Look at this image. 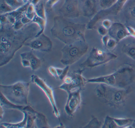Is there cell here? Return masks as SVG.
Masks as SVG:
<instances>
[{
	"label": "cell",
	"instance_id": "1",
	"mask_svg": "<svg viewBox=\"0 0 135 128\" xmlns=\"http://www.w3.org/2000/svg\"><path fill=\"white\" fill-rule=\"evenodd\" d=\"M40 31L37 24L31 22L16 30L10 23L1 24L0 67L8 64L26 42L36 37Z\"/></svg>",
	"mask_w": 135,
	"mask_h": 128
},
{
	"label": "cell",
	"instance_id": "2",
	"mask_svg": "<svg viewBox=\"0 0 135 128\" xmlns=\"http://www.w3.org/2000/svg\"><path fill=\"white\" fill-rule=\"evenodd\" d=\"M53 20V25L50 29L51 35L65 45L86 40V24L73 22L61 15L54 16Z\"/></svg>",
	"mask_w": 135,
	"mask_h": 128
},
{
	"label": "cell",
	"instance_id": "3",
	"mask_svg": "<svg viewBox=\"0 0 135 128\" xmlns=\"http://www.w3.org/2000/svg\"><path fill=\"white\" fill-rule=\"evenodd\" d=\"M135 78V69L131 65L125 64L111 74L86 79V83L105 84L115 87L126 88L133 82Z\"/></svg>",
	"mask_w": 135,
	"mask_h": 128
},
{
	"label": "cell",
	"instance_id": "4",
	"mask_svg": "<svg viewBox=\"0 0 135 128\" xmlns=\"http://www.w3.org/2000/svg\"><path fill=\"white\" fill-rule=\"evenodd\" d=\"M129 88L115 87L99 83L95 89L96 96L100 101L114 108H119L127 99L130 93Z\"/></svg>",
	"mask_w": 135,
	"mask_h": 128
},
{
	"label": "cell",
	"instance_id": "5",
	"mask_svg": "<svg viewBox=\"0 0 135 128\" xmlns=\"http://www.w3.org/2000/svg\"><path fill=\"white\" fill-rule=\"evenodd\" d=\"M30 83L18 81L9 85L0 84V91L10 102L16 105H29Z\"/></svg>",
	"mask_w": 135,
	"mask_h": 128
},
{
	"label": "cell",
	"instance_id": "6",
	"mask_svg": "<svg viewBox=\"0 0 135 128\" xmlns=\"http://www.w3.org/2000/svg\"><path fill=\"white\" fill-rule=\"evenodd\" d=\"M88 49L89 46L86 40H79L71 44L65 45L61 50V63L66 66L73 64L86 53Z\"/></svg>",
	"mask_w": 135,
	"mask_h": 128
},
{
	"label": "cell",
	"instance_id": "7",
	"mask_svg": "<svg viewBox=\"0 0 135 128\" xmlns=\"http://www.w3.org/2000/svg\"><path fill=\"white\" fill-rule=\"evenodd\" d=\"M117 57V56L114 54L93 47L88 57L80 64V66L84 69L85 68H94L107 64Z\"/></svg>",
	"mask_w": 135,
	"mask_h": 128
},
{
	"label": "cell",
	"instance_id": "8",
	"mask_svg": "<svg viewBox=\"0 0 135 128\" xmlns=\"http://www.w3.org/2000/svg\"><path fill=\"white\" fill-rule=\"evenodd\" d=\"M84 69L74 71L69 75H67L61 85L57 88L66 92L67 93L77 90H82L86 83V79L83 75Z\"/></svg>",
	"mask_w": 135,
	"mask_h": 128
},
{
	"label": "cell",
	"instance_id": "9",
	"mask_svg": "<svg viewBox=\"0 0 135 128\" xmlns=\"http://www.w3.org/2000/svg\"><path fill=\"white\" fill-rule=\"evenodd\" d=\"M128 0H117L113 6L97 12L86 25L88 30H92L96 26L97 23L102 19L109 15H117L119 14Z\"/></svg>",
	"mask_w": 135,
	"mask_h": 128
},
{
	"label": "cell",
	"instance_id": "10",
	"mask_svg": "<svg viewBox=\"0 0 135 128\" xmlns=\"http://www.w3.org/2000/svg\"><path fill=\"white\" fill-rule=\"evenodd\" d=\"M31 80L32 83L37 85L44 92L52 106L54 114L60 120V113L57 106L53 88L49 86L43 79L37 75H31Z\"/></svg>",
	"mask_w": 135,
	"mask_h": 128
},
{
	"label": "cell",
	"instance_id": "11",
	"mask_svg": "<svg viewBox=\"0 0 135 128\" xmlns=\"http://www.w3.org/2000/svg\"><path fill=\"white\" fill-rule=\"evenodd\" d=\"M52 42L50 39L44 33L37 37L27 41L24 46H28L32 50L49 53L52 51Z\"/></svg>",
	"mask_w": 135,
	"mask_h": 128
},
{
	"label": "cell",
	"instance_id": "12",
	"mask_svg": "<svg viewBox=\"0 0 135 128\" xmlns=\"http://www.w3.org/2000/svg\"><path fill=\"white\" fill-rule=\"evenodd\" d=\"M60 15L68 18H76L81 13L78 0H65L64 4L59 9Z\"/></svg>",
	"mask_w": 135,
	"mask_h": 128
},
{
	"label": "cell",
	"instance_id": "13",
	"mask_svg": "<svg viewBox=\"0 0 135 128\" xmlns=\"http://www.w3.org/2000/svg\"><path fill=\"white\" fill-rule=\"evenodd\" d=\"M81 90H77L68 93V98L64 110L69 116H72L79 109L81 103Z\"/></svg>",
	"mask_w": 135,
	"mask_h": 128
},
{
	"label": "cell",
	"instance_id": "14",
	"mask_svg": "<svg viewBox=\"0 0 135 128\" xmlns=\"http://www.w3.org/2000/svg\"><path fill=\"white\" fill-rule=\"evenodd\" d=\"M21 62L24 68H30L33 71L39 69L42 64V60L35 56L33 50L20 54Z\"/></svg>",
	"mask_w": 135,
	"mask_h": 128
},
{
	"label": "cell",
	"instance_id": "15",
	"mask_svg": "<svg viewBox=\"0 0 135 128\" xmlns=\"http://www.w3.org/2000/svg\"><path fill=\"white\" fill-rule=\"evenodd\" d=\"M108 35L118 42L130 36L126 26L124 24L120 23L113 22L108 30Z\"/></svg>",
	"mask_w": 135,
	"mask_h": 128
},
{
	"label": "cell",
	"instance_id": "16",
	"mask_svg": "<svg viewBox=\"0 0 135 128\" xmlns=\"http://www.w3.org/2000/svg\"><path fill=\"white\" fill-rule=\"evenodd\" d=\"M123 8L125 22L135 29V0H128Z\"/></svg>",
	"mask_w": 135,
	"mask_h": 128
},
{
	"label": "cell",
	"instance_id": "17",
	"mask_svg": "<svg viewBox=\"0 0 135 128\" xmlns=\"http://www.w3.org/2000/svg\"><path fill=\"white\" fill-rule=\"evenodd\" d=\"M97 3L95 0H84L81 12L84 17L90 18L97 12Z\"/></svg>",
	"mask_w": 135,
	"mask_h": 128
},
{
	"label": "cell",
	"instance_id": "18",
	"mask_svg": "<svg viewBox=\"0 0 135 128\" xmlns=\"http://www.w3.org/2000/svg\"><path fill=\"white\" fill-rule=\"evenodd\" d=\"M69 69V65H67L64 68L50 66L49 68V71L50 73L56 79L63 80L65 77L68 75Z\"/></svg>",
	"mask_w": 135,
	"mask_h": 128
},
{
	"label": "cell",
	"instance_id": "19",
	"mask_svg": "<svg viewBox=\"0 0 135 128\" xmlns=\"http://www.w3.org/2000/svg\"><path fill=\"white\" fill-rule=\"evenodd\" d=\"M28 111L24 110L22 111L24 115V117L22 121L18 123H12L4 122L1 124V127L5 128H26L27 124Z\"/></svg>",
	"mask_w": 135,
	"mask_h": 128
},
{
	"label": "cell",
	"instance_id": "20",
	"mask_svg": "<svg viewBox=\"0 0 135 128\" xmlns=\"http://www.w3.org/2000/svg\"><path fill=\"white\" fill-rule=\"evenodd\" d=\"M121 50L123 53L135 61V43L125 44Z\"/></svg>",
	"mask_w": 135,
	"mask_h": 128
},
{
	"label": "cell",
	"instance_id": "21",
	"mask_svg": "<svg viewBox=\"0 0 135 128\" xmlns=\"http://www.w3.org/2000/svg\"><path fill=\"white\" fill-rule=\"evenodd\" d=\"M102 42L105 48L109 50L114 49L118 43L115 39L110 37L108 35L103 36Z\"/></svg>",
	"mask_w": 135,
	"mask_h": 128
},
{
	"label": "cell",
	"instance_id": "22",
	"mask_svg": "<svg viewBox=\"0 0 135 128\" xmlns=\"http://www.w3.org/2000/svg\"><path fill=\"white\" fill-rule=\"evenodd\" d=\"M31 22L37 24L40 28V31L38 33L36 37H37L43 33L45 31L46 26V20L44 19L39 17L36 14H35V16L34 17Z\"/></svg>",
	"mask_w": 135,
	"mask_h": 128
},
{
	"label": "cell",
	"instance_id": "23",
	"mask_svg": "<svg viewBox=\"0 0 135 128\" xmlns=\"http://www.w3.org/2000/svg\"><path fill=\"white\" fill-rule=\"evenodd\" d=\"M113 118L118 127H123L124 128H129L133 121V120L130 118Z\"/></svg>",
	"mask_w": 135,
	"mask_h": 128
},
{
	"label": "cell",
	"instance_id": "24",
	"mask_svg": "<svg viewBox=\"0 0 135 128\" xmlns=\"http://www.w3.org/2000/svg\"><path fill=\"white\" fill-rule=\"evenodd\" d=\"M35 13L38 16L46 20L45 8L43 3L40 2L35 6Z\"/></svg>",
	"mask_w": 135,
	"mask_h": 128
},
{
	"label": "cell",
	"instance_id": "25",
	"mask_svg": "<svg viewBox=\"0 0 135 128\" xmlns=\"http://www.w3.org/2000/svg\"><path fill=\"white\" fill-rule=\"evenodd\" d=\"M118 127L114 120L113 118L109 116H106L105 118L102 128H116Z\"/></svg>",
	"mask_w": 135,
	"mask_h": 128
},
{
	"label": "cell",
	"instance_id": "26",
	"mask_svg": "<svg viewBox=\"0 0 135 128\" xmlns=\"http://www.w3.org/2000/svg\"><path fill=\"white\" fill-rule=\"evenodd\" d=\"M14 9L8 5L4 0H1L0 5V14L4 15L11 12L14 11Z\"/></svg>",
	"mask_w": 135,
	"mask_h": 128
},
{
	"label": "cell",
	"instance_id": "27",
	"mask_svg": "<svg viewBox=\"0 0 135 128\" xmlns=\"http://www.w3.org/2000/svg\"><path fill=\"white\" fill-rule=\"evenodd\" d=\"M101 122L99 121L97 117L92 115L91 121L83 128H99L101 127Z\"/></svg>",
	"mask_w": 135,
	"mask_h": 128
},
{
	"label": "cell",
	"instance_id": "28",
	"mask_svg": "<svg viewBox=\"0 0 135 128\" xmlns=\"http://www.w3.org/2000/svg\"><path fill=\"white\" fill-rule=\"evenodd\" d=\"M35 14L36 13H35V6L31 3H30L26 12L25 13V15L27 18L32 21L34 17L35 16Z\"/></svg>",
	"mask_w": 135,
	"mask_h": 128
},
{
	"label": "cell",
	"instance_id": "29",
	"mask_svg": "<svg viewBox=\"0 0 135 128\" xmlns=\"http://www.w3.org/2000/svg\"><path fill=\"white\" fill-rule=\"evenodd\" d=\"M117 0H99L100 6L103 9L110 7L114 4Z\"/></svg>",
	"mask_w": 135,
	"mask_h": 128
},
{
	"label": "cell",
	"instance_id": "30",
	"mask_svg": "<svg viewBox=\"0 0 135 128\" xmlns=\"http://www.w3.org/2000/svg\"><path fill=\"white\" fill-rule=\"evenodd\" d=\"M8 5L14 10L17 9L23 5V3L20 2L18 0H4Z\"/></svg>",
	"mask_w": 135,
	"mask_h": 128
},
{
	"label": "cell",
	"instance_id": "31",
	"mask_svg": "<svg viewBox=\"0 0 135 128\" xmlns=\"http://www.w3.org/2000/svg\"><path fill=\"white\" fill-rule=\"evenodd\" d=\"M97 31H98V34L100 35H102V36L107 35L108 34V30L104 27L102 25L98 27Z\"/></svg>",
	"mask_w": 135,
	"mask_h": 128
},
{
	"label": "cell",
	"instance_id": "32",
	"mask_svg": "<svg viewBox=\"0 0 135 128\" xmlns=\"http://www.w3.org/2000/svg\"><path fill=\"white\" fill-rule=\"evenodd\" d=\"M60 0H48L46 3V7L48 9H51L59 2Z\"/></svg>",
	"mask_w": 135,
	"mask_h": 128
},
{
	"label": "cell",
	"instance_id": "33",
	"mask_svg": "<svg viewBox=\"0 0 135 128\" xmlns=\"http://www.w3.org/2000/svg\"><path fill=\"white\" fill-rule=\"evenodd\" d=\"M25 25L22 23L21 20H17L15 23L12 25L13 28L16 30H18L23 28Z\"/></svg>",
	"mask_w": 135,
	"mask_h": 128
},
{
	"label": "cell",
	"instance_id": "34",
	"mask_svg": "<svg viewBox=\"0 0 135 128\" xmlns=\"http://www.w3.org/2000/svg\"><path fill=\"white\" fill-rule=\"evenodd\" d=\"M113 22H112L111 20H109L105 19L103 21L102 25L105 28L109 30V29L110 28V27L112 26Z\"/></svg>",
	"mask_w": 135,
	"mask_h": 128
},
{
	"label": "cell",
	"instance_id": "35",
	"mask_svg": "<svg viewBox=\"0 0 135 128\" xmlns=\"http://www.w3.org/2000/svg\"><path fill=\"white\" fill-rule=\"evenodd\" d=\"M126 26L128 32L129 33L130 36L135 38V29L129 26Z\"/></svg>",
	"mask_w": 135,
	"mask_h": 128
},
{
	"label": "cell",
	"instance_id": "36",
	"mask_svg": "<svg viewBox=\"0 0 135 128\" xmlns=\"http://www.w3.org/2000/svg\"><path fill=\"white\" fill-rule=\"evenodd\" d=\"M6 23H9L7 16L5 15H1V24Z\"/></svg>",
	"mask_w": 135,
	"mask_h": 128
},
{
	"label": "cell",
	"instance_id": "37",
	"mask_svg": "<svg viewBox=\"0 0 135 128\" xmlns=\"http://www.w3.org/2000/svg\"><path fill=\"white\" fill-rule=\"evenodd\" d=\"M21 21H22V23L24 24V25H26V24H28L30 23L32 21L30 19L28 18L26 16V15L24 16L23 18L21 19Z\"/></svg>",
	"mask_w": 135,
	"mask_h": 128
},
{
	"label": "cell",
	"instance_id": "38",
	"mask_svg": "<svg viewBox=\"0 0 135 128\" xmlns=\"http://www.w3.org/2000/svg\"><path fill=\"white\" fill-rule=\"evenodd\" d=\"M4 107H3L2 106H1V112H0V118L1 119H2L3 118V117L4 114V111L3 110Z\"/></svg>",
	"mask_w": 135,
	"mask_h": 128
},
{
	"label": "cell",
	"instance_id": "39",
	"mask_svg": "<svg viewBox=\"0 0 135 128\" xmlns=\"http://www.w3.org/2000/svg\"><path fill=\"white\" fill-rule=\"evenodd\" d=\"M40 0H32L31 3H32V4H33L35 6L40 2Z\"/></svg>",
	"mask_w": 135,
	"mask_h": 128
},
{
	"label": "cell",
	"instance_id": "40",
	"mask_svg": "<svg viewBox=\"0 0 135 128\" xmlns=\"http://www.w3.org/2000/svg\"><path fill=\"white\" fill-rule=\"evenodd\" d=\"M130 128H135V120H133L132 124L130 126Z\"/></svg>",
	"mask_w": 135,
	"mask_h": 128
},
{
	"label": "cell",
	"instance_id": "41",
	"mask_svg": "<svg viewBox=\"0 0 135 128\" xmlns=\"http://www.w3.org/2000/svg\"><path fill=\"white\" fill-rule=\"evenodd\" d=\"M22 1L23 3H24V4L29 3V0H22Z\"/></svg>",
	"mask_w": 135,
	"mask_h": 128
},
{
	"label": "cell",
	"instance_id": "42",
	"mask_svg": "<svg viewBox=\"0 0 135 128\" xmlns=\"http://www.w3.org/2000/svg\"><path fill=\"white\" fill-rule=\"evenodd\" d=\"M32 0H29V2L30 3H31V1H32Z\"/></svg>",
	"mask_w": 135,
	"mask_h": 128
}]
</instances>
